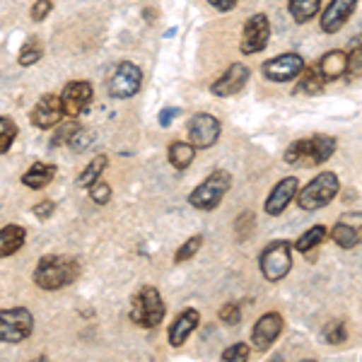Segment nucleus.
<instances>
[{"mask_svg":"<svg viewBox=\"0 0 362 362\" xmlns=\"http://www.w3.org/2000/svg\"><path fill=\"white\" fill-rule=\"evenodd\" d=\"M92 97H95V90L87 80H73L63 87V92L58 95L61 99V107H63V114L75 119V116L85 114L87 107L92 104Z\"/></svg>","mask_w":362,"mask_h":362,"instance_id":"obj_10","label":"nucleus"},{"mask_svg":"<svg viewBox=\"0 0 362 362\" xmlns=\"http://www.w3.org/2000/svg\"><path fill=\"white\" fill-rule=\"evenodd\" d=\"M259 268L268 283H280L293 268V244L288 239L268 242L259 254Z\"/></svg>","mask_w":362,"mask_h":362,"instance_id":"obj_6","label":"nucleus"},{"mask_svg":"<svg viewBox=\"0 0 362 362\" xmlns=\"http://www.w3.org/2000/svg\"><path fill=\"white\" fill-rule=\"evenodd\" d=\"M336 145H338L336 138H331V136L302 138V140H295L293 145H288L283 160L295 167H317L334 157Z\"/></svg>","mask_w":362,"mask_h":362,"instance_id":"obj_2","label":"nucleus"},{"mask_svg":"<svg viewBox=\"0 0 362 362\" xmlns=\"http://www.w3.org/2000/svg\"><path fill=\"white\" fill-rule=\"evenodd\" d=\"M331 239H334L341 249H355L360 244V227L338 223L334 230H331Z\"/></svg>","mask_w":362,"mask_h":362,"instance_id":"obj_25","label":"nucleus"},{"mask_svg":"<svg viewBox=\"0 0 362 362\" xmlns=\"http://www.w3.org/2000/svg\"><path fill=\"white\" fill-rule=\"evenodd\" d=\"M220 321L227 326H237L242 321V309H239V302H227V305L220 307Z\"/></svg>","mask_w":362,"mask_h":362,"instance_id":"obj_34","label":"nucleus"},{"mask_svg":"<svg viewBox=\"0 0 362 362\" xmlns=\"http://www.w3.org/2000/svg\"><path fill=\"white\" fill-rule=\"evenodd\" d=\"M230 186H232V174L227 169H215V172H210L189 194V206L203 210V213H210V210H215L223 203Z\"/></svg>","mask_w":362,"mask_h":362,"instance_id":"obj_4","label":"nucleus"},{"mask_svg":"<svg viewBox=\"0 0 362 362\" xmlns=\"http://www.w3.org/2000/svg\"><path fill=\"white\" fill-rule=\"evenodd\" d=\"M131 321L140 329H157L162 324L167 314V305L162 300L160 290L153 288V285H145L140 288L131 300Z\"/></svg>","mask_w":362,"mask_h":362,"instance_id":"obj_3","label":"nucleus"},{"mask_svg":"<svg viewBox=\"0 0 362 362\" xmlns=\"http://www.w3.org/2000/svg\"><path fill=\"white\" fill-rule=\"evenodd\" d=\"M247 80H249V68L244 66V63H232V66L210 85V92H213L215 97H232L244 90Z\"/></svg>","mask_w":362,"mask_h":362,"instance_id":"obj_14","label":"nucleus"},{"mask_svg":"<svg viewBox=\"0 0 362 362\" xmlns=\"http://www.w3.org/2000/svg\"><path fill=\"white\" fill-rule=\"evenodd\" d=\"M268 39H271V22H268V17L264 13H256L244 22L239 51L244 56L259 54V51H264L268 46Z\"/></svg>","mask_w":362,"mask_h":362,"instance_id":"obj_9","label":"nucleus"},{"mask_svg":"<svg viewBox=\"0 0 362 362\" xmlns=\"http://www.w3.org/2000/svg\"><path fill=\"white\" fill-rule=\"evenodd\" d=\"M44 58V46L42 42H39L37 37H32V39H27L25 44H22V49H20V56H17V63L20 66H34V63H39Z\"/></svg>","mask_w":362,"mask_h":362,"instance_id":"obj_28","label":"nucleus"},{"mask_svg":"<svg viewBox=\"0 0 362 362\" xmlns=\"http://www.w3.org/2000/svg\"><path fill=\"white\" fill-rule=\"evenodd\" d=\"M220 133H223V126H220V121L213 114H196L189 121V143L196 150L213 148L220 140Z\"/></svg>","mask_w":362,"mask_h":362,"instance_id":"obj_12","label":"nucleus"},{"mask_svg":"<svg viewBox=\"0 0 362 362\" xmlns=\"http://www.w3.org/2000/svg\"><path fill=\"white\" fill-rule=\"evenodd\" d=\"M355 8H358V0H331L329 8L321 13V32L326 34L338 32L350 20Z\"/></svg>","mask_w":362,"mask_h":362,"instance_id":"obj_17","label":"nucleus"},{"mask_svg":"<svg viewBox=\"0 0 362 362\" xmlns=\"http://www.w3.org/2000/svg\"><path fill=\"white\" fill-rule=\"evenodd\" d=\"M235 235L239 242H247V239L251 237V232H254V225H256V218L251 213H244V215H239L237 218V223H235Z\"/></svg>","mask_w":362,"mask_h":362,"instance_id":"obj_33","label":"nucleus"},{"mask_svg":"<svg viewBox=\"0 0 362 362\" xmlns=\"http://www.w3.org/2000/svg\"><path fill=\"white\" fill-rule=\"evenodd\" d=\"M181 114V109H174V107H169V109H162L160 112V126L162 128H169V124H172L174 119Z\"/></svg>","mask_w":362,"mask_h":362,"instance_id":"obj_40","label":"nucleus"},{"mask_svg":"<svg viewBox=\"0 0 362 362\" xmlns=\"http://www.w3.org/2000/svg\"><path fill=\"white\" fill-rule=\"evenodd\" d=\"M34 317L25 307L0 309V343H22L32 336Z\"/></svg>","mask_w":362,"mask_h":362,"instance_id":"obj_7","label":"nucleus"},{"mask_svg":"<svg viewBox=\"0 0 362 362\" xmlns=\"http://www.w3.org/2000/svg\"><path fill=\"white\" fill-rule=\"evenodd\" d=\"M239 0H208V5H213L218 13H230V10L237 8Z\"/></svg>","mask_w":362,"mask_h":362,"instance_id":"obj_41","label":"nucleus"},{"mask_svg":"<svg viewBox=\"0 0 362 362\" xmlns=\"http://www.w3.org/2000/svg\"><path fill=\"white\" fill-rule=\"evenodd\" d=\"M87 191H90V198L97 203V206H107V203L112 201V186L102 179H97L95 184L87 186Z\"/></svg>","mask_w":362,"mask_h":362,"instance_id":"obj_32","label":"nucleus"},{"mask_svg":"<svg viewBox=\"0 0 362 362\" xmlns=\"http://www.w3.org/2000/svg\"><path fill=\"white\" fill-rule=\"evenodd\" d=\"M54 179H56V167L46 165V162H34V165L22 174V184L29 186L32 191L46 189Z\"/></svg>","mask_w":362,"mask_h":362,"instance_id":"obj_21","label":"nucleus"},{"mask_svg":"<svg viewBox=\"0 0 362 362\" xmlns=\"http://www.w3.org/2000/svg\"><path fill=\"white\" fill-rule=\"evenodd\" d=\"M317 68H319V73L324 75L326 83L343 78V75L348 73V54L346 51H338V49L329 51V54H324L317 61Z\"/></svg>","mask_w":362,"mask_h":362,"instance_id":"obj_19","label":"nucleus"},{"mask_svg":"<svg viewBox=\"0 0 362 362\" xmlns=\"http://www.w3.org/2000/svg\"><path fill=\"white\" fill-rule=\"evenodd\" d=\"M198 324H201V314H198V309H194V307L184 309V312L174 319V324L169 326V331H167L169 346H172V348L184 346L186 338H189L198 329Z\"/></svg>","mask_w":362,"mask_h":362,"instance_id":"obj_18","label":"nucleus"},{"mask_svg":"<svg viewBox=\"0 0 362 362\" xmlns=\"http://www.w3.org/2000/svg\"><path fill=\"white\" fill-rule=\"evenodd\" d=\"M143 85V70L131 61H121L109 78V95L114 99H131L140 92Z\"/></svg>","mask_w":362,"mask_h":362,"instance_id":"obj_8","label":"nucleus"},{"mask_svg":"<svg viewBox=\"0 0 362 362\" xmlns=\"http://www.w3.org/2000/svg\"><path fill=\"white\" fill-rule=\"evenodd\" d=\"M280 334H283V317L278 312H266L251 329V348L256 353H266L278 341Z\"/></svg>","mask_w":362,"mask_h":362,"instance_id":"obj_13","label":"nucleus"},{"mask_svg":"<svg viewBox=\"0 0 362 362\" xmlns=\"http://www.w3.org/2000/svg\"><path fill=\"white\" fill-rule=\"evenodd\" d=\"M78 124L75 121H68V124H58V128H56V133H54V138H51V148H58L61 143H66L68 145V140H70V136H73L75 131H78Z\"/></svg>","mask_w":362,"mask_h":362,"instance_id":"obj_35","label":"nucleus"},{"mask_svg":"<svg viewBox=\"0 0 362 362\" xmlns=\"http://www.w3.org/2000/svg\"><path fill=\"white\" fill-rule=\"evenodd\" d=\"M63 107H61V99L58 95H44L39 99L37 104H34L32 114H29V119H32V124L37 128H54L63 121Z\"/></svg>","mask_w":362,"mask_h":362,"instance_id":"obj_16","label":"nucleus"},{"mask_svg":"<svg viewBox=\"0 0 362 362\" xmlns=\"http://www.w3.org/2000/svg\"><path fill=\"white\" fill-rule=\"evenodd\" d=\"M54 210H56L54 201H42V203H37V206H34V215H37L39 220H49L51 215H54Z\"/></svg>","mask_w":362,"mask_h":362,"instance_id":"obj_39","label":"nucleus"},{"mask_svg":"<svg viewBox=\"0 0 362 362\" xmlns=\"http://www.w3.org/2000/svg\"><path fill=\"white\" fill-rule=\"evenodd\" d=\"M302 70H305V58L300 54H280L261 66L264 78L271 80V83H290Z\"/></svg>","mask_w":362,"mask_h":362,"instance_id":"obj_11","label":"nucleus"},{"mask_svg":"<svg viewBox=\"0 0 362 362\" xmlns=\"http://www.w3.org/2000/svg\"><path fill=\"white\" fill-rule=\"evenodd\" d=\"M203 247V237L196 235V237H189L184 244L177 249V254H174V264H184V261L194 259V256L198 254V249Z\"/></svg>","mask_w":362,"mask_h":362,"instance_id":"obj_30","label":"nucleus"},{"mask_svg":"<svg viewBox=\"0 0 362 362\" xmlns=\"http://www.w3.org/2000/svg\"><path fill=\"white\" fill-rule=\"evenodd\" d=\"M17 133H20V128L10 116H0V155L10 153V148H13Z\"/></svg>","mask_w":362,"mask_h":362,"instance_id":"obj_29","label":"nucleus"},{"mask_svg":"<svg viewBox=\"0 0 362 362\" xmlns=\"http://www.w3.org/2000/svg\"><path fill=\"white\" fill-rule=\"evenodd\" d=\"M27 242V230L22 225H5L0 230V259L17 254Z\"/></svg>","mask_w":362,"mask_h":362,"instance_id":"obj_20","label":"nucleus"},{"mask_svg":"<svg viewBox=\"0 0 362 362\" xmlns=\"http://www.w3.org/2000/svg\"><path fill=\"white\" fill-rule=\"evenodd\" d=\"M92 140H95V133H92V131H85V128H78V131H75L73 136H70L68 145H70L73 150H78V153H80V150H87V148H90Z\"/></svg>","mask_w":362,"mask_h":362,"instance_id":"obj_36","label":"nucleus"},{"mask_svg":"<svg viewBox=\"0 0 362 362\" xmlns=\"http://www.w3.org/2000/svg\"><path fill=\"white\" fill-rule=\"evenodd\" d=\"M249 353L251 348L247 346V343H235V346L225 348L223 350V360L225 362H232V360H249Z\"/></svg>","mask_w":362,"mask_h":362,"instance_id":"obj_37","label":"nucleus"},{"mask_svg":"<svg viewBox=\"0 0 362 362\" xmlns=\"http://www.w3.org/2000/svg\"><path fill=\"white\" fill-rule=\"evenodd\" d=\"M109 165V157L107 155H97L95 160L87 165L83 172H80V177H78V186L80 189H87L90 184H95L97 179H102V172L107 169Z\"/></svg>","mask_w":362,"mask_h":362,"instance_id":"obj_26","label":"nucleus"},{"mask_svg":"<svg viewBox=\"0 0 362 362\" xmlns=\"http://www.w3.org/2000/svg\"><path fill=\"white\" fill-rule=\"evenodd\" d=\"M338 189H341V181L334 172H321L317 174L307 186L297 189V203H300L302 210L312 213V210L326 208L331 201L336 198Z\"/></svg>","mask_w":362,"mask_h":362,"instance_id":"obj_5","label":"nucleus"},{"mask_svg":"<svg viewBox=\"0 0 362 362\" xmlns=\"http://www.w3.org/2000/svg\"><path fill=\"white\" fill-rule=\"evenodd\" d=\"M194 157H196V148L191 143H184V140H174V143H169L167 160H169V165H172V167H177V169L191 167Z\"/></svg>","mask_w":362,"mask_h":362,"instance_id":"obj_22","label":"nucleus"},{"mask_svg":"<svg viewBox=\"0 0 362 362\" xmlns=\"http://www.w3.org/2000/svg\"><path fill=\"white\" fill-rule=\"evenodd\" d=\"M324 237H326V227L324 225H314V227H309V230L300 239H297V242L293 244V249L300 251V254H309V251L317 249L319 244L324 242Z\"/></svg>","mask_w":362,"mask_h":362,"instance_id":"obj_27","label":"nucleus"},{"mask_svg":"<svg viewBox=\"0 0 362 362\" xmlns=\"http://www.w3.org/2000/svg\"><path fill=\"white\" fill-rule=\"evenodd\" d=\"M83 273V264L75 256H63V254H49L39 259L37 268L32 273V280L37 288L56 293L68 285H73Z\"/></svg>","mask_w":362,"mask_h":362,"instance_id":"obj_1","label":"nucleus"},{"mask_svg":"<svg viewBox=\"0 0 362 362\" xmlns=\"http://www.w3.org/2000/svg\"><path fill=\"white\" fill-rule=\"evenodd\" d=\"M324 341L326 343H343L348 341V329H346V321L343 319H336V321H329L324 329Z\"/></svg>","mask_w":362,"mask_h":362,"instance_id":"obj_31","label":"nucleus"},{"mask_svg":"<svg viewBox=\"0 0 362 362\" xmlns=\"http://www.w3.org/2000/svg\"><path fill=\"white\" fill-rule=\"evenodd\" d=\"M297 189H300V181H297V177H285L283 181H278V184L273 186L271 196L266 198L264 210L268 215H273V218H276V215H283L290 203L295 201Z\"/></svg>","mask_w":362,"mask_h":362,"instance_id":"obj_15","label":"nucleus"},{"mask_svg":"<svg viewBox=\"0 0 362 362\" xmlns=\"http://www.w3.org/2000/svg\"><path fill=\"white\" fill-rule=\"evenodd\" d=\"M288 10L297 25H307L309 20L319 15L321 0H288Z\"/></svg>","mask_w":362,"mask_h":362,"instance_id":"obj_23","label":"nucleus"},{"mask_svg":"<svg viewBox=\"0 0 362 362\" xmlns=\"http://www.w3.org/2000/svg\"><path fill=\"white\" fill-rule=\"evenodd\" d=\"M297 78H302L300 85H297V92H302V95H321V90H324V85H326L324 75L319 73L317 66H312V68L305 66V70H302Z\"/></svg>","mask_w":362,"mask_h":362,"instance_id":"obj_24","label":"nucleus"},{"mask_svg":"<svg viewBox=\"0 0 362 362\" xmlns=\"http://www.w3.org/2000/svg\"><path fill=\"white\" fill-rule=\"evenodd\" d=\"M51 10H54L51 0H37V3L32 5V10H29V17H32V22H44L46 17L51 15Z\"/></svg>","mask_w":362,"mask_h":362,"instance_id":"obj_38","label":"nucleus"}]
</instances>
